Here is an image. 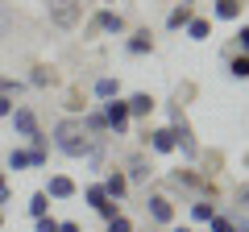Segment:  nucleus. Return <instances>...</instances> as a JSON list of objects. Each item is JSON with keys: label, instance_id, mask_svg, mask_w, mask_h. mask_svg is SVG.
Segmentation results:
<instances>
[{"label": "nucleus", "instance_id": "nucleus-24", "mask_svg": "<svg viewBox=\"0 0 249 232\" xmlns=\"http://www.w3.org/2000/svg\"><path fill=\"white\" fill-rule=\"evenodd\" d=\"M229 75H232V79H241V83L249 79V54H237V58H232V63H229Z\"/></svg>", "mask_w": 249, "mask_h": 232}, {"label": "nucleus", "instance_id": "nucleus-31", "mask_svg": "<svg viewBox=\"0 0 249 232\" xmlns=\"http://www.w3.org/2000/svg\"><path fill=\"white\" fill-rule=\"evenodd\" d=\"M4 203H9V182H4V174H0V212H4Z\"/></svg>", "mask_w": 249, "mask_h": 232}, {"label": "nucleus", "instance_id": "nucleus-23", "mask_svg": "<svg viewBox=\"0 0 249 232\" xmlns=\"http://www.w3.org/2000/svg\"><path fill=\"white\" fill-rule=\"evenodd\" d=\"M208 232H237V224H232L229 212H216L212 220H208Z\"/></svg>", "mask_w": 249, "mask_h": 232}, {"label": "nucleus", "instance_id": "nucleus-3", "mask_svg": "<svg viewBox=\"0 0 249 232\" xmlns=\"http://www.w3.org/2000/svg\"><path fill=\"white\" fill-rule=\"evenodd\" d=\"M170 133H175V149L183 153L187 162L199 158V141H196V133H191V125L183 120V112H170Z\"/></svg>", "mask_w": 249, "mask_h": 232}, {"label": "nucleus", "instance_id": "nucleus-29", "mask_svg": "<svg viewBox=\"0 0 249 232\" xmlns=\"http://www.w3.org/2000/svg\"><path fill=\"white\" fill-rule=\"evenodd\" d=\"M237 46H241V54H249V25L237 29Z\"/></svg>", "mask_w": 249, "mask_h": 232}, {"label": "nucleus", "instance_id": "nucleus-15", "mask_svg": "<svg viewBox=\"0 0 249 232\" xmlns=\"http://www.w3.org/2000/svg\"><path fill=\"white\" fill-rule=\"evenodd\" d=\"M124 104H129V116H150L154 112V96H150V91H133Z\"/></svg>", "mask_w": 249, "mask_h": 232}, {"label": "nucleus", "instance_id": "nucleus-11", "mask_svg": "<svg viewBox=\"0 0 249 232\" xmlns=\"http://www.w3.org/2000/svg\"><path fill=\"white\" fill-rule=\"evenodd\" d=\"M83 129H88L91 137H108V120H104V108H88V112L79 116Z\"/></svg>", "mask_w": 249, "mask_h": 232}, {"label": "nucleus", "instance_id": "nucleus-5", "mask_svg": "<svg viewBox=\"0 0 249 232\" xmlns=\"http://www.w3.org/2000/svg\"><path fill=\"white\" fill-rule=\"evenodd\" d=\"M9 120H13V133H17L21 141H34V137H37V112H34V108L17 104V108H13V116H9Z\"/></svg>", "mask_w": 249, "mask_h": 232}, {"label": "nucleus", "instance_id": "nucleus-8", "mask_svg": "<svg viewBox=\"0 0 249 232\" xmlns=\"http://www.w3.org/2000/svg\"><path fill=\"white\" fill-rule=\"evenodd\" d=\"M91 33H124V17L121 13H112V9H100L96 17H91Z\"/></svg>", "mask_w": 249, "mask_h": 232}, {"label": "nucleus", "instance_id": "nucleus-21", "mask_svg": "<svg viewBox=\"0 0 249 232\" xmlns=\"http://www.w3.org/2000/svg\"><path fill=\"white\" fill-rule=\"evenodd\" d=\"M216 215V203H208V199H196V203H191V220L196 224H208Z\"/></svg>", "mask_w": 249, "mask_h": 232}, {"label": "nucleus", "instance_id": "nucleus-1", "mask_svg": "<svg viewBox=\"0 0 249 232\" xmlns=\"http://www.w3.org/2000/svg\"><path fill=\"white\" fill-rule=\"evenodd\" d=\"M50 141H54V149H58L62 158H88L96 137L83 129L79 116H62L58 125H54V137H50Z\"/></svg>", "mask_w": 249, "mask_h": 232}, {"label": "nucleus", "instance_id": "nucleus-28", "mask_svg": "<svg viewBox=\"0 0 249 232\" xmlns=\"http://www.w3.org/2000/svg\"><path fill=\"white\" fill-rule=\"evenodd\" d=\"M37 232H58V220H54V215H42V220H37Z\"/></svg>", "mask_w": 249, "mask_h": 232}, {"label": "nucleus", "instance_id": "nucleus-17", "mask_svg": "<svg viewBox=\"0 0 249 232\" xmlns=\"http://www.w3.org/2000/svg\"><path fill=\"white\" fill-rule=\"evenodd\" d=\"M183 29H187V37H191V42H208V33H212V21H208V17H191Z\"/></svg>", "mask_w": 249, "mask_h": 232}, {"label": "nucleus", "instance_id": "nucleus-25", "mask_svg": "<svg viewBox=\"0 0 249 232\" xmlns=\"http://www.w3.org/2000/svg\"><path fill=\"white\" fill-rule=\"evenodd\" d=\"M29 83H34V87H54V71H50V66H34Z\"/></svg>", "mask_w": 249, "mask_h": 232}, {"label": "nucleus", "instance_id": "nucleus-33", "mask_svg": "<svg viewBox=\"0 0 249 232\" xmlns=\"http://www.w3.org/2000/svg\"><path fill=\"white\" fill-rule=\"evenodd\" d=\"M170 232H196V228H187V224H170Z\"/></svg>", "mask_w": 249, "mask_h": 232}, {"label": "nucleus", "instance_id": "nucleus-10", "mask_svg": "<svg viewBox=\"0 0 249 232\" xmlns=\"http://www.w3.org/2000/svg\"><path fill=\"white\" fill-rule=\"evenodd\" d=\"M91 96H96L100 104L116 99V96H121V79H116V75H104V79H96V83H91Z\"/></svg>", "mask_w": 249, "mask_h": 232}, {"label": "nucleus", "instance_id": "nucleus-20", "mask_svg": "<svg viewBox=\"0 0 249 232\" xmlns=\"http://www.w3.org/2000/svg\"><path fill=\"white\" fill-rule=\"evenodd\" d=\"M25 207H29V215H34V220H42V215L50 212V199H46V191H34Z\"/></svg>", "mask_w": 249, "mask_h": 232}, {"label": "nucleus", "instance_id": "nucleus-26", "mask_svg": "<svg viewBox=\"0 0 249 232\" xmlns=\"http://www.w3.org/2000/svg\"><path fill=\"white\" fill-rule=\"evenodd\" d=\"M108 232H133V220H129V215H112V220H108Z\"/></svg>", "mask_w": 249, "mask_h": 232}, {"label": "nucleus", "instance_id": "nucleus-16", "mask_svg": "<svg viewBox=\"0 0 249 232\" xmlns=\"http://www.w3.org/2000/svg\"><path fill=\"white\" fill-rule=\"evenodd\" d=\"M212 17L216 21H237L241 17V0H212Z\"/></svg>", "mask_w": 249, "mask_h": 232}, {"label": "nucleus", "instance_id": "nucleus-32", "mask_svg": "<svg viewBox=\"0 0 249 232\" xmlns=\"http://www.w3.org/2000/svg\"><path fill=\"white\" fill-rule=\"evenodd\" d=\"M58 232H83V228H79L75 220H58Z\"/></svg>", "mask_w": 249, "mask_h": 232}, {"label": "nucleus", "instance_id": "nucleus-14", "mask_svg": "<svg viewBox=\"0 0 249 232\" xmlns=\"http://www.w3.org/2000/svg\"><path fill=\"white\" fill-rule=\"evenodd\" d=\"M191 17H196V0H183V4H175V9H170V17H166V29H183Z\"/></svg>", "mask_w": 249, "mask_h": 232}, {"label": "nucleus", "instance_id": "nucleus-34", "mask_svg": "<svg viewBox=\"0 0 249 232\" xmlns=\"http://www.w3.org/2000/svg\"><path fill=\"white\" fill-rule=\"evenodd\" d=\"M241 203H245V207H249V187H245V191H241Z\"/></svg>", "mask_w": 249, "mask_h": 232}, {"label": "nucleus", "instance_id": "nucleus-7", "mask_svg": "<svg viewBox=\"0 0 249 232\" xmlns=\"http://www.w3.org/2000/svg\"><path fill=\"white\" fill-rule=\"evenodd\" d=\"M42 191H46V199H58V203H62V199H71L79 187H75V179H71V174H50Z\"/></svg>", "mask_w": 249, "mask_h": 232}, {"label": "nucleus", "instance_id": "nucleus-30", "mask_svg": "<svg viewBox=\"0 0 249 232\" xmlns=\"http://www.w3.org/2000/svg\"><path fill=\"white\" fill-rule=\"evenodd\" d=\"M13 108H17V99H13V96H0V116H13Z\"/></svg>", "mask_w": 249, "mask_h": 232}, {"label": "nucleus", "instance_id": "nucleus-19", "mask_svg": "<svg viewBox=\"0 0 249 232\" xmlns=\"http://www.w3.org/2000/svg\"><path fill=\"white\" fill-rule=\"evenodd\" d=\"M83 199H88V207H91V212H100L104 203H112V199L104 195V187H100V182H91V187L83 191Z\"/></svg>", "mask_w": 249, "mask_h": 232}, {"label": "nucleus", "instance_id": "nucleus-6", "mask_svg": "<svg viewBox=\"0 0 249 232\" xmlns=\"http://www.w3.org/2000/svg\"><path fill=\"white\" fill-rule=\"evenodd\" d=\"M145 212H150V220L162 224V228L175 224V203H170L166 195H150V199H145Z\"/></svg>", "mask_w": 249, "mask_h": 232}, {"label": "nucleus", "instance_id": "nucleus-13", "mask_svg": "<svg viewBox=\"0 0 249 232\" xmlns=\"http://www.w3.org/2000/svg\"><path fill=\"white\" fill-rule=\"evenodd\" d=\"M145 141H150L154 153H175V133H170V125H166V129H154V133H145Z\"/></svg>", "mask_w": 249, "mask_h": 232}, {"label": "nucleus", "instance_id": "nucleus-18", "mask_svg": "<svg viewBox=\"0 0 249 232\" xmlns=\"http://www.w3.org/2000/svg\"><path fill=\"white\" fill-rule=\"evenodd\" d=\"M150 174H154V166L142 158V153H137V158H129V174H124V179H133V182H145Z\"/></svg>", "mask_w": 249, "mask_h": 232}, {"label": "nucleus", "instance_id": "nucleus-12", "mask_svg": "<svg viewBox=\"0 0 249 232\" xmlns=\"http://www.w3.org/2000/svg\"><path fill=\"white\" fill-rule=\"evenodd\" d=\"M100 187H104V195L112 199V203H121V199H124V191H129V179H124L121 170H112V174H108V179L100 182Z\"/></svg>", "mask_w": 249, "mask_h": 232}, {"label": "nucleus", "instance_id": "nucleus-4", "mask_svg": "<svg viewBox=\"0 0 249 232\" xmlns=\"http://www.w3.org/2000/svg\"><path fill=\"white\" fill-rule=\"evenodd\" d=\"M104 120H108V133L124 137V133H129V125H133V116H129V104H124L121 96L108 99V104H104Z\"/></svg>", "mask_w": 249, "mask_h": 232}, {"label": "nucleus", "instance_id": "nucleus-9", "mask_svg": "<svg viewBox=\"0 0 249 232\" xmlns=\"http://www.w3.org/2000/svg\"><path fill=\"white\" fill-rule=\"evenodd\" d=\"M124 54H129V58H145V54H154V33H150V29H137V33H129Z\"/></svg>", "mask_w": 249, "mask_h": 232}, {"label": "nucleus", "instance_id": "nucleus-22", "mask_svg": "<svg viewBox=\"0 0 249 232\" xmlns=\"http://www.w3.org/2000/svg\"><path fill=\"white\" fill-rule=\"evenodd\" d=\"M9 166H13V170H34V158H29V149L13 145V149H9Z\"/></svg>", "mask_w": 249, "mask_h": 232}, {"label": "nucleus", "instance_id": "nucleus-27", "mask_svg": "<svg viewBox=\"0 0 249 232\" xmlns=\"http://www.w3.org/2000/svg\"><path fill=\"white\" fill-rule=\"evenodd\" d=\"M21 87H25L21 79H0V96H13V91H21Z\"/></svg>", "mask_w": 249, "mask_h": 232}, {"label": "nucleus", "instance_id": "nucleus-2", "mask_svg": "<svg viewBox=\"0 0 249 232\" xmlns=\"http://www.w3.org/2000/svg\"><path fill=\"white\" fill-rule=\"evenodd\" d=\"M46 17L58 29H75L83 17V0H46Z\"/></svg>", "mask_w": 249, "mask_h": 232}, {"label": "nucleus", "instance_id": "nucleus-35", "mask_svg": "<svg viewBox=\"0 0 249 232\" xmlns=\"http://www.w3.org/2000/svg\"><path fill=\"white\" fill-rule=\"evenodd\" d=\"M0 232H4V212H0Z\"/></svg>", "mask_w": 249, "mask_h": 232}]
</instances>
